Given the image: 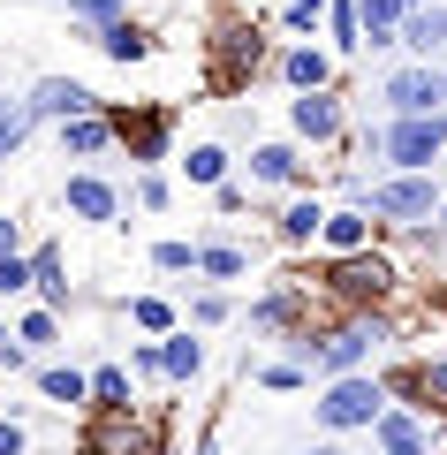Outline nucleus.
Returning a JSON list of instances; mask_svg holds the SVG:
<instances>
[{
    "label": "nucleus",
    "instance_id": "6",
    "mask_svg": "<svg viewBox=\"0 0 447 455\" xmlns=\"http://www.w3.org/2000/svg\"><path fill=\"white\" fill-rule=\"evenodd\" d=\"M243 326H251L258 341H296L319 326V289H311V274H281L266 281V289L243 304Z\"/></svg>",
    "mask_w": 447,
    "mask_h": 455
},
{
    "label": "nucleus",
    "instance_id": "31",
    "mask_svg": "<svg viewBox=\"0 0 447 455\" xmlns=\"http://www.w3.org/2000/svg\"><path fill=\"white\" fill-rule=\"evenodd\" d=\"M326 46H334V53L364 46V16H356V0H326Z\"/></svg>",
    "mask_w": 447,
    "mask_h": 455
},
{
    "label": "nucleus",
    "instance_id": "36",
    "mask_svg": "<svg viewBox=\"0 0 447 455\" xmlns=\"http://www.w3.org/2000/svg\"><path fill=\"white\" fill-rule=\"evenodd\" d=\"M281 31L288 38H319L326 31V0H281Z\"/></svg>",
    "mask_w": 447,
    "mask_h": 455
},
{
    "label": "nucleus",
    "instance_id": "14",
    "mask_svg": "<svg viewBox=\"0 0 447 455\" xmlns=\"http://www.w3.org/2000/svg\"><path fill=\"white\" fill-rule=\"evenodd\" d=\"M379 235H387V228L371 220L364 205H334V212H326V228H319V259H356V251H379Z\"/></svg>",
    "mask_w": 447,
    "mask_h": 455
},
{
    "label": "nucleus",
    "instance_id": "1",
    "mask_svg": "<svg viewBox=\"0 0 447 455\" xmlns=\"http://www.w3.org/2000/svg\"><path fill=\"white\" fill-rule=\"evenodd\" d=\"M440 197H447L440 175H349L341 182V205H364L387 235H425Z\"/></svg>",
    "mask_w": 447,
    "mask_h": 455
},
{
    "label": "nucleus",
    "instance_id": "12",
    "mask_svg": "<svg viewBox=\"0 0 447 455\" xmlns=\"http://www.w3.org/2000/svg\"><path fill=\"white\" fill-rule=\"evenodd\" d=\"M61 212L84 220V228H114V220H122V190H114L99 167H76V175L61 182Z\"/></svg>",
    "mask_w": 447,
    "mask_h": 455
},
{
    "label": "nucleus",
    "instance_id": "4",
    "mask_svg": "<svg viewBox=\"0 0 447 455\" xmlns=\"http://www.w3.org/2000/svg\"><path fill=\"white\" fill-rule=\"evenodd\" d=\"M311 289L334 311H395L402 296V266L387 251H356V259H319V281Z\"/></svg>",
    "mask_w": 447,
    "mask_h": 455
},
{
    "label": "nucleus",
    "instance_id": "2",
    "mask_svg": "<svg viewBox=\"0 0 447 455\" xmlns=\"http://www.w3.org/2000/svg\"><path fill=\"white\" fill-rule=\"evenodd\" d=\"M364 160H379V175H440L447 167V114H387L356 137Z\"/></svg>",
    "mask_w": 447,
    "mask_h": 455
},
{
    "label": "nucleus",
    "instance_id": "24",
    "mask_svg": "<svg viewBox=\"0 0 447 455\" xmlns=\"http://www.w3.org/2000/svg\"><path fill=\"white\" fill-rule=\"evenodd\" d=\"M356 16H364V46H395L402 23H410V0H356Z\"/></svg>",
    "mask_w": 447,
    "mask_h": 455
},
{
    "label": "nucleus",
    "instance_id": "46",
    "mask_svg": "<svg viewBox=\"0 0 447 455\" xmlns=\"http://www.w3.org/2000/svg\"><path fill=\"white\" fill-rule=\"evenodd\" d=\"M410 8H432V0H410Z\"/></svg>",
    "mask_w": 447,
    "mask_h": 455
},
{
    "label": "nucleus",
    "instance_id": "38",
    "mask_svg": "<svg viewBox=\"0 0 447 455\" xmlns=\"http://www.w3.org/2000/svg\"><path fill=\"white\" fill-rule=\"evenodd\" d=\"M129 197H137V212H167V205H175V182H167V175H137Z\"/></svg>",
    "mask_w": 447,
    "mask_h": 455
},
{
    "label": "nucleus",
    "instance_id": "29",
    "mask_svg": "<svg viewBox=\"0 0 447 455\" xmlns=\"http://www.w3.org/2000/svg\"><path fill=\"white\" fill-rule=\"evenodd\" d=\"M182 182H197V190L235 182V175H227V145H190V152H182Z\"/></svg>",
    "mask_w": 447,
    "mask_h": 455
},
{
    "label": "nucleus",
    "instance_id": "13",
    "mask_svg": "<svg viewBox=\"0 0 447 455\" xmlns=\"http://www.w3.org/2000/svg\"><path fill=\"white\" fill-rule=\"evenodd\" d=\"M364 440H371V455H432L447 440V425L440 418H417V410H387Z\"/></svg>",
    "mask_w": 447,
    "mask_h": 455
},
{
    "label": "nucleus",
    "instance_id": "17",
    "mask_svg": "<svg viewBox=\"0 0 447 455\" xmlns=\"http://www.w3.org/2000/svg\"><path fill=\"white\" fill-rule=\"evenodd\" d=\"M31 296H38L46 311H61V319H68V304H76V281H68L61 243H31Z\"/></svg>",
    "mask_w": 447,
    "mask_h": 455
},
{
    "label": "nucleus",
    "instance_id": "32",
    "mask_svg": "<svg viewBox=\"0 0 447 455\" xmlns=\"http://www.w3.org/2000/svg\"><path fill=\"white\" fill-rule=\"evenodd\" d=\"M227 319H235V296L227 289H197L190 311H182V326H197V334H205V326H227Z\"/></svg>",
    "mask_w": 447,
    "mask_h": 455
},
{
    "label": "nucleus",
    "instance_id": "5",
    "mask_svg": "<svg viewBox=\"0 0 447 455\" xmlns=\"http://www.w3.org/2000/svg\"><path fill=\"white\" fill-rule=\"evenodd\" d=\"M387 410H395V403H387V379H379V372H349V379H326V387H311V425H319V440L371 433Z\"/></svg>",
    "mask_w": 447,
    "mask_h": 455
},
{
    "label": "nucleus",
    "instance_id": "21",
    "mask_svg": "<svg viewBox=\"0 0 447 455\" xmlns=\"http://www.w3.org/2000/svg\"><path fill=\"white\" fill-rule=\"evenodd\" d=\"M160 364H167V387H190V379L205 372V334H197V326H175V334L160 341Z\"/></svg>",
    "mask_w": 447,
    "mask_h": 455
},
{
    "label": "nucleus",
    "instance_id": "18",
    "mask_svg": "<svg viewBox=\"0 0 447 455\" xmlns=\"http://www.w3.org/2000/svg\"><path fill=\"white\" fill-rule=\"evenodd\" d=\"M402 61H447V0H432V8H410V23H402Z\"/></svg>",
    "mask_w": 447,
    "mask_h": 455
},
{
    "label": "nucleus",
    "instance_id": "41",
    "mask_svg": "<svg viewBox=\"0 0 447 455\" xmlns=\"http://www.w3.org/2000/svg\"><path fill=\"white\" fill-rule=\"evenodd\" d=\"M23 364H31V349L16 341V326L0 319V372H23Z\"/></svg>",
    "mask_w": 447,
    "mask_h": 455
},
{
    "label": "nucleus",
    "instance_id": "25",
    "mask_svg": "<svg viewBox=\"0 0 447 455\" xmlns=\"http://www.w3.org/2000/svg\"><path fill=\"white\" fill-rule=\"evenodd\" d=\"M16 341L31 349L38 364H46L53 349H61V311H46V304H23V319H16Z\"/></svg>",
    "mask_w": 447,
    "mask_h": 455
},
{
    "label": "nucleus",
    "instance_id": "39",
    "mask_svg": "<svg viewBox=\"0 0 447 455\" xmlns=\"http://www.w3.org/2000/svg\"><path fill=\"white\" fill-rule=\"evenodd\" d=\"M0 296H8V304L31 296V251H23V259H0Z\"/></svg>",
    "mask_w": 447,
    "mask_h": 455
},
{
    "label": "nucleus",
    "instance_id": "37",
    "mask_svg": "<svg viewBox=\"0 0 447 455\" xmlns=\"http://www.w3.org/2000/svg\"><path fill=\"white\" fill-rule=\"evenodd\" d=\"M129 379H137V387H167V364H160V341H129Z\"/></svg>",
    "mask_w": 447,
    "mask_h": 455
},
{
    "label": "nucleus",
    "instance_id": "7",
    "mask_svg": "<svg viewBox=\"0 0 447 455\" xmlns=\"http://www.w3.org/2000/svg\"><path fill=\"white\" fill-rule=\"evenodd\" d=\"M99 114L114 122V137H122V152H129L137 175H160V160H175V130H182L175 107H122V99H99Z\"/></svg>",
    "mask_w": 447,
    "mask_h": 455
},
{
    "label": "nucleus",
    "instance_id": "45",
    "mask_svg": "<svg viewBox=\"0 0 447 455\" xmlns=\"http://www.w3.org/2000/svg\"><path fill=\"white\" fill-rule=\"evenodd\" d=\"M296 455H349L341 440H311V448H296Z\"/></svg>",
    "mask_w": 447,
    "mask_h": 455
},
{
    "label": "nucleus",
    "instance_id": "34",
    "mask_svg": "<svg viewBox=\"0 0 447 455\" xmlns=\"http://www.w3.org/2000/svg\"><path fill=\"white\" fill-rule=\"evenodd\" d=\"M152 274H197V235H160L152 243Z\"/></svg>",
    "mask_w": 447,
    "mask_h": 455
},
{
    "label": "nucleus",
    "instance_id": "22",
    "mask_svg": "<svg viewBox=\"0 0 447 455\" xmlns=\"http://www.w3.org/2000/svg\"><path fill=\"white\" fill-rule=\"evenodd\" d=\"M197 274H205V289H227V281L251 274V251L227 243V235H205V243H197Z\"/></svg>",
    "mask_w": 447,
    "mask_h": 455
},
{
    "label": "nucleus",
    "instance_id": "20",
    "mask_svg": "<svg viewBox=\"0 0 447 455\" xmlns=\"http://www.w3.org/2000/svg\"><path fill=\"white\" fill-rule=\"evenodd\" d=\"M53 137H61V160H107V152L122 145L107 114H84V122H61Z\"/></svg>",
    "mask_w": 447,
    "mask_h": 455
},
{
    "label": "nucleus",
    "instance_id": "11",
    "mask_svg": "<svg viewBox=\"0 0 447 455\" xmlns=\"http://www.w3.org/2000/svg\"><path fill=\"white\" fill-rule=\"evenodd\" d=\"M23 114L61 130V122H84V114H99V92H92V84H76V76H38V84H31V99H23Z\"/></svg>",
    "mask_w": 447,
    "mask_h": 455
},
{
    "label": "nucleus",
    "instance_id": "42",
    "mask_svg": "<svg viewBox=\"0 0 447 455\" xmlns=\"http://www.w3.org/2000/svg\"><path fill=\"white\" fill-rule=\"evenodd\" d=\"M23 251H31V243H23V220H16V212H0V259H23Z\"/></svg>",
    "mask_w": 447,
    "mask_h": 455
},
{
    "label": "nucleus",
    "instance_id": "40",
    "mask_svg": "<svg viewBox=\"0 0 447 455\" xmlns=\"http://www.w3.org/2000/svg\"><path fill=\"white\" fill-rule=\"evenodd\" d=\"M0 455H31V425L0 410Z\"/></svg>",
    "mask_w": 447,
    "mask_h": 455
},
{
    "label": "nucleus",
    "instance_id": "35",
    "mask_svg": "<svg viewBox=\"0 0 447 455\" xmlns=\"http://www.w3.org/2000/svg\"><path fill=\"white\" fill-rule=\"evenodd\" d=\"M31 130H38V122L23 114V99H0V160H16V152L31 145Z\"/></svg>",
    "mask_w": 447,
    "mask_h": 455
},
{
    "label": "nucleus",
    "instance_id": "33",
    "mask_svg": "<svg viewBox=\"0 0 447 455\" xmlns=\"http://www.w3.org/2000/svg\"><path fill=\"white\" fill-rule=\"evenodd\" d=\"M417 395H425V418L447 425V357H417Z\"/></svg>",
    "mask_w": 447,
    "mask_h": 455
},
{
    "label": "nucleus",
    "instance_id": "30",
    "mask_svg": "<svg viewBox=\"0 0 447 455\" xmlns=\"http://www.w3.org/2000/svg\"><path fill=\"white\" fill-rule=\"evenodd\" d=\"M129 8H137V0H68V23H76L84 38H99V31H114V23H129Z\"/></svg>",
    "mask_w": 447,
    "mask_h": 455
},
{
    "label": "nucleus",
    "instance_id": "23",
    "mask_svg": "<svg viewBox=\"0 0 447 455\" xmlns=\"http://www.w3.org/2000/svg\"><path fill=\"white\" fill-rule=\"evenodd\" d=\"M122 410H137L129 364H92V418H122Z\"/></svg>",
    "mask_w": 447,
    "mask_h": 455
},
{
    "label": "nucleus",
    "instance_id": "44",
    "mask_svg": "<svg viewBox=\"0 0 447 455\" xmlns=\"http://www.w3.org/2000/svg\"><path fill=\"white\" fill-rule=\"evenodd\" d=\"M190 455H220V433H197V440H190Z\"/></svg>",
    "mask_w": 447,
    "mask_h": 455
},
{
    "label": "nucleus",
    "instance_id": "15",
    "mask_svg": "<svg viewBox=\"0 0 447 455\" xmlns=\"http://www.w3.org/2000/svg\"><path fill=\"white\" fill-rule=\"evenodd\" d=\"M326 212H334V205H326L319 190H296L281 212H273V243H281V251H319V228H326Z\"/></svg>",
    "mask_w": 447,
    "mask_h": 455
},
{
    "label": "nucleus",
    "instance_id": "28",
    "mask_svg": "<svg viewBox=\"0 0 447 455\" xmlns=\"http://www.w3.org/2000/svg\"><path fill=\"white\" fill-rule=\"evenodd\" d=\"M251 379H258L266 395H311V387H319L304 364H288V357H258V364H251Z\"/></svg>",
    "mask_w": 447,
    "mask_h": 455
},
{
    "label": "nucleus",
    "instance_id": "10",
    "mask_svg": "<svg viewBox=\"0 0 447 455\" xmlns=\"http://www.w3.org/2000/svg\"><path fill=\"white\" fill-rule=\"evenodd\" d=\"M251 190H311V160L296 137H258L251 145Z\"/></svg>",
    "mask_w": 447,
    "mask_h": 455
},
{
    "label": "nucleus",
    "instance_id": "8",
    "mask_svg": "<svg viewBox=\"0 0 447 455\" xmlns=\"http://www.w3.org/2000/svg\"><path fill=\"white\" fill-rule=\"evenodd\" d=\"M387 114H447V61H395L379 76Z\"/></svg>",
    "mask_w": 447,
    "mask_h": 455
},
{
    "label": "nucleus",
    "instance_id": "19",
    "mask_svg": "<svg viewBox=\"0 0 447 455\" xmlns=\"http://www.w3.org/2000/svg\"><path fill=\"white\" fill-rule=\"evenodd\" d=\"M31 387L46 395L53 410H92V372H84V364L46 357V364H31Z\"/></svg>",
    "mask_w": 447,
    "mask_h": 455
},
{
    "label": "nucleus",
    "instance_id": "26",
    "mask_svg": "<svg viewBox=\"0 0 447 455\" xmlns=\"http://www.w3.org/2000/svg\"><path fill=\"white\" fill-rule=\"evenodd\" d=\"M122 311H129V326H137L144 341H167V334H175V326H182V311L167 304V296H129Z\"/></svg>",
    "mask_w": 447,
    "mask_h": 455
},
{
    "label": "nucleus",
    "instance_id": "9",
    "mask_svg": "<svg viewBox=\"0 0 447 455\" xmlns=\"http://www.w3.org/2000/svg\"><path fill=\"white\" fill-rule=\"evenodd\" d=\"M288 137L304 152H326L349 137V107H341V92H296L288 99Z\"/></svg>",
    "mask_w": 447,
    "mask_h": 455
},
{
    "label": "nucleus",
    "instance_id": "27",
    "mask_svg": "<svg viewBox=\"0 0 447 455\" xmlns=\"http://www.w3.org/2000/svg\"><path fill=\"white\" fill-rule=\"evenodd\" d=\"M92 46L107 53V61H122V68H129V61H144V53H152V31H144V23L129 16V23H114V31H99Z\"/></svg>",
    "mask_w": 447,
    "mask_h": 455
},
{
    "label": "nucleus",
    "instance_id": "16",
    "mask_svg": "<svg viewBox=\"0 0 447 455\" xmlns=\"http://www.w3.org/2000/svg\"><path fill=\"white\" fill-rule=\"evenodd\" d=\"M273 76H281L288 92H334V53L311 46V38H296V46L273 53Z\"/></svg>",
    "mask_w": 447,
    "mask_h": 455
},
{
    "label": "nucleus",
    "instance_id": "3",
    "mask_svg": "<svg viewBox=\"0 0 447 455\" xmlns=\"http://www.w3.org/2000/svg\"><path fill=\"white\" fill-rule=\"evenodd\" d=\"M311 341H319V387H326V379H349V372H379V349L402 341V326L395 311H334V319L311 326Z\"/></svg>",
    "mask_w": 447,
    "mask_h": 455
},
{
    "label": "nucleus",
    "instance_id": "43",
    "mask_svg": "<svg viewBox=\"0 0 447 455\" xmlns=\"http://www.w3.org/2000/svg\"><path fill=\"white\" fill-rule=\"evenodd\" d=\"M212 205L235 220V212H251V190H243V182H220V190H212Z\"/></svg>",
    "mask_w": 447,
    "mask_h": 455
}]
</instances>
